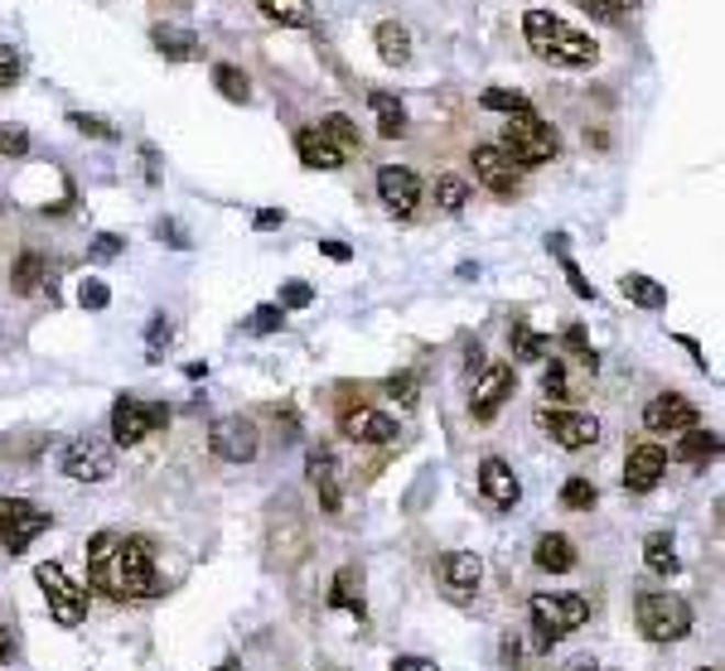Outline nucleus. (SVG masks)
Here are the masks:
<instances>
[{
    "label": "nucleus",
    "mask_w": 725,
    "mask_h": 671,
    "mask_svg": "<svg viewBox=\"0 0 725 671\" xmlns=\"http://www.w3.org/2000/svg\"><path fill=\"white\" fill-rule=\"evenodd\" d=\"M88 575L92 590L107 594L112 604L155 600L160 594V570H155V551L145 536L97 532L88 541Z\"/></svg>",
    "instance_id": "f257e3e1"
},
{
    "label": "nucleus",
    "mask_w": 725,
    "mask_h": 671,
    "mask_svg": "<svg viewBox=\"0 0 725 671\" xmlns=\"http://www.w3.org/2000/svg\"><path fill=\"white\" fill-rule=\"evenodd\" d=\"M523 34H527L532 54L547 58V64H556V68H585V64H595V54H600L585 30L566 24L561 15H551V10H527Z\"/></svg>",
    "instance_id": "f03ea898"
},
{
    "label": "nucleus",
    "mask_w": 725,
    "mask_h": 671,
    "mask_svg": "<svg viewBox=\"0 0 725 671\" xmlns=\"http://www.w3.org/2000/svg\"><path fill=\"white\" fill-rule=\"evenodd\" d=\"M527 618L537 628L542 648H556L561 638H571L590 624V600L585 594H532L527 600Z\"/></svg>",
    "instance_id": "7ed1b4c3"
},
{
    "label": "nucleus",
    "mask_w": 725,
    "mask_h": 671,
    "mask_svg": "<svg viewBox=\"0 0 725 671\" xmlns=\"http://www.w3.org/2000/svg\"><path fill=\"white\" fill-rule=\"evenodd\" d=\"M499 150H503L517 169H532V165L556 160V155H561V141H556V131H551L537 112H523V116H507Z\"/></svg>",
    "instance_id": "20e7f679"
},
{
    "label": "nucleus",
    "mask_w": 725,
    "mask_h": 671,
    "mask_svg": "<svg viewBox=\"0 0 725 671\" xmlns=\"http://www.w3.org/2000/svg\"><path fill=\"white\" fill-rule=\"evenodd\" d=\"M638 633H644L648 642H682L687 633H692V604L682 600V594H668V590H652V594H638Z\"/></svg>",
    "instance_id": "39448f33"
},
{
    "label": "nucleus",
    "mask_w": 725,
    "mask_h": 671,
    "mask_svg": "<svg viewBox=\"0 0 725 671\" xmlns=\"http://www.w3.org/2000/svg\"><path fill=\"white\" fill-rule=\"evenodd\" d=\"M34 580H40L48 608H54V618L64 628H78L82 618H88V584L72 580L58 560H44V566H34Z\"/></svg>",
    "instance_id": "423d86ee"
},
{
    "label": "nucleus",
    "mask_w": 725,
    "mask_h": 671,
    "mask_svg": "<svg viewBox=\"0 0 725 671\" xmlns=\"http://www.w3.org/2000/svg\"><path fill=\"white\" fill-rule=\"evenodd\" d=\"M58 469H64L72 483H102L116 473V455H112V445L97 440V435H72V440L58 445Z\"/></svg>",
    "instance_id": "0eeeda50"
},
{
    "label": "nucleus",
    "mask_w": 725,
    "mask_h": 671,
    "mask_svg": "<svg viewBox=\"0 0 725 671\" xmlns=\"http://www.w3.org/2000/svg\"><path fill=\"white\" fill-rule=\"evenodd\" d=\"M54 527V512H44L40 503H24V497H0V541L10 556H24L30 541L40 532Z\"/></svg>",
    "instance_id": "6e6552de"
},
{
    "label": "nucleus",
    "mask_w": 725,
    "mask_h": 671,
    "mask_svg": "<svg viewBox=\"0 0 725 671\" xmlns=\"http://www.w3.org/2000/svg\"><path fill=\"white\" fill-rule=\"evenodd\" d=\"M169 421V411L160 406V401H141V396H116L112 401V440L121 449L141 445L150 430H160V425Z\"/></svg>",
    "instance_id": "1a4fd4ad"
},
{
    "label": "nucleus",
    "mask_w": 725,
    "mask_h": 671,
    "mask_svg": "<svg viewBox=\"0 0 725 671\" xmlns=\"http://www.w3.org/2000/svg\"><path fill=\"white\" fill-rule=\"evenodd\" d=\"M209 449L223 463H252L261 449V435L247 416H223V421H213V430H209Z\"/></svg>",
    "instance_id": "9d476101"
},
{
    "label": "nucleus",
    "mask_w": 725,
    "mask_h": 671,
    "mask_svg": "<svg viewBox=\"0 0 725 671\" xmlns=\"http://www.w3.org/2000/svg\"><path fill=\"white\" fill-rule=\"evenodd\" d=\"M692 425H701V411L677 392H662L644 406V430H652V435H682Z\"/></svg>",
    "instance_id": "9b49d317"
},
{
    "label": "nucleus",
    "mask_w": 725,
    "mask_h": 671,
    "mask_svg": "<svg viewBox=\"0 0 725 671\" xmlns=\"http://www.w3.org/2000/svg\"><path fill=\"white\" fill-rule=\"evenodd\" d=\"M537 425L551 435L561 449H585V445H595L600 440V421L595 416H585V411H542Z\"/></svg>",
    "instance_id": "f8f14e48"
},
{
    "label": "nucleus",
    "mask_w": 725,
    "mask_h": 671,
    "mask_svg": "<svg viewBox=\"0 0 725 671\" xmlns=\"http://www.w3.org/2000/svg\"><path fill=\"white\" fill-rule=\"evenodd\" d=\"M513 387H517V377L507 362H489V368L479 372V382H475V401H469V411H475V421H493L503 411V401L513 396Z\"/></svg>",
    "instance_id": "ddd939ff"
},
{
    "label": "nucleus",
    "mask_w": 725,
    "mask_h": 671,
    "mask_svg": "<svg viewBox=\"0 0 725 671\" xmlns=\"http://www.w3.org/2000/svg\"><path fill=\"white\" fill-rule=\"evenodd\" d=\"M378 199L392 217H411L421 209V179L402 165H382L378 169Z\"/></svg>",
    "instance_id": "4468645a"
},
{
    "label": "nucleus",
    "mask_w": 725,
    "mask_h": 671,
    "mask_svg": "<svg viewBox=\"0 0 725 671\" xmlns=\"http://www.w3.org/2000/svg\"><path fill=\"white\" fill-rule=\"evenodd\" d=\"M469 160H475V179H479V184L489 189V193H499V199H513L517 184H523V169L507 160L499 145H479Z\"/></svg>",
    "instance_id": "2eb2a0df"
},
{
    "label": "nucleus",
    "mask_w": 725,
    "mask_h": 671,
    "mask_svg": "<svg viewBox=\"0 0 725 671\" xmlns=\"http://www.w3.org/2000/svg\"><path fill=\"white\" fill-rule=\"evenodd\" d=\"M435 575H440V584L455 594V600H469V594H479V584H483V560L475 551H445L435 560Z\"/></svg>",
    "instance_id": "dca6fc26"
},
{
    "label": "nucleus",
    "mask_w": 725,
    "mask_h": 671,
    "mask_svg": "<svg viewBox=\"0 0 725 671\" xmlns=\"http://www.w3.org/2000/svg\"><path fill=\"white\" fill-rule=\"evenodd\" d=\"M668 473V449L658 445H634L628 449V463H624V488L628 493H652Z\"/></svg>",
    "instance_id": "f3484780"
},
{
    "label": "nucleus",
    "mask_w": 725,
    "mask_h": 671,
    "mask_svg": "<svg viewBox=\"0 0 725 671\" xmlns=\"http://www.w3.org/2000/svg\"><path fill=\"white\" fill-rule=\"evenodd\" d=\"M479 493H483V503H493V507H517L523 503V483H517V473L507 469V463L499 455H489L479 463Z\"/></svg>",
    "instance_id": "a211bd4d"
},
{
    "label": "nucleus",
    "mask_w": 725,
    "mask_h": 671,
    "mask_svg": "<svg viewBox=\"0 0 725 671\" xmlns=\"http://www.w3.org/2000/svg\"><path fill=\"white\" fill-rule=\"evenodd\" d=\"M150 44H155V54H160L165 64H199V58H203L199 34L185 30V24H155Z\"/></svg>",
    "instance_id": "6ab92c4d"
},
{
    "label": "nucleus",
    "mask_w": 725,
    "mask_h": 671,
    "mask_svg": "<svg viewBox=\"0 0 725 671\" xmlns=\"http://www.w3.org/2000/svg\"><path fill=\"white\" fill-rule=\"evenodd\" d=\"M344 435L358 445H392L397 440V421L387 411H372V406H358L344 416Z\"/></svg>",
    "instance_id": "aec40b11"
},
{
    "label": "nucleus",
    "mask_w": 725,
    "mask_h": 671,
    "mask_svg": "<svg viewBox=\"0 0 725 671\" xmlns=\"http://www.w3.org/2000/svg\"><path fill=\"white\" fill-rule=\"evenodd\" d=\"M310 483H314V493H320V507H324V512H338V507H344L338 459L330 455V449H314V455H310Z\"/></svg>",
    "instance_id": "412c9836"
},
{
    "label": "nucleus",
    "mask_w": 725,
    "mask_h": 671,
    "mask_svg": "<svg viewBox=\"0 0 725 671\" xmlns=\"http://www.w3.org/2000/svg\"><path fill=\"white\" fill-rule=\"evenodd\" d=\"M295 155H300V165H305V169H338V165L348 160V155L338 150V145L324 136L320 126L300 131V136H295Z\"/></svg>",
    "instance_id": "4be33fe9"
},
{
    "label": "nucleus",
    "mask_w": 725,
    "mask_h": 671,
    "mask_svg": "<svg viewBox=\"0 0 725 671\" xmlns=\"http://www.w3.org/2000/svg\"><path fill=\"white\" fill-rule=\"evenodd\" d=\"M532 560H537V570H547V575H571L576 570V546L566 532H547L537 536V551H532Z\"/></svg>",
    "instance_id": "5701e85b"
},
{
    "label": "nucleus",
    "mask_w": 725,
    "mask_h": 671,
    "mask_svg": "<svg viewBox=\"0 0 725 671\" xmlns=\"http://www.w3.org/2000/svg\"><path fill=\"white\" fill-rule=\"evenodd\" d=\"M324 604H330V608H344V614H354L358 624L368 618V600H362V584H358V570H354V566H344V570L334 575L330 594H324Z\"/></svg>",
    "instance_id": "b1692460"
},
{
    "label": "nucleus",
    "mask_w": 725,
    "mask_h": 671,
    "mask_svg": "<svg viewBox=\"0 0 725 671\" xmlns=\"http://www.w3.org/2000/svg\"><path fill=\"white\" fill-rule=\"evenodd\" d=\"M372 44H378V58H382L387 68H402L406 58H411V34L397 20H382L378 30H372Z\"/></svg>",
    "instance_id": "393cba45"
},
{
    "label": "nucleus",
    "mask_w": 725,
    "mask_h": 671,
    "mask_svg": "<svg viewBox=\"0 0 725 671\" xmlns=\"http://www.w3.org/2000/svg\"><path fill=\"white\" fill-rule=\"evenodd\" d=\"M257 10L281 30H305L314 24V0H257Z\"/></svg>",
    "instance_id": "a878e982"
},
{
    "label": "nucleus",
    "mask_w": 725,
    "mask_h": 671,
    "mask_svg": "<svg viewBox=\"0 0 725 671\" xmlns=\"http://www.w3.org/2000/svg\"><path fill=\"white\" fill-rule=\"evenodd\" d=\"M644 566L652 570V575H662V580H672L677 570H682V560H677V546H672L668 532L644 536Z\"/></svg>",
    "instance_id": "bb28decb"
},
{
    "label": "nucleus",
    "mask_w": 725,
    "mask_h": 671,
    "mask_svg": "<svg viewBox=\"0 0 725 671\" xmlns=\"http://www.w3.org/2000/svg\"><path fill=\"white\" fill-rule=\"evenodd\" d=\"M721 449V435L706 430V425H692V430H682V445H677V459L692 463V469H701L711 455Z\"/></svg>",
    "instance_id": "cd10ccee"
},
{
    "label": "nucleus",
    "mask_w": 725,
    "mask_h": 671,
    "mask_svg": "<svg viewBox=\"0 0 725 671\" xmlns=\"http://www.w3.org/2000/svg\"><path fill=\"white\" fill-rule=\"evenodd\" d=\"M368 107H372V116H378V131H382L387 141L406 136V107L397 102L392 92H372V97H368Z\"/></svg>",
    "instance_id": "c85d7f7f"
},
{
    "label": "nucleus",
    "mask_w": 725,
    "mask_h": 671,
    "mask_svg": "<svg viewBox=\"0 0 725 671\" xmlns=\"http://www.w3.org/2000/svg\"><path fill=\"white\" fill-rule=\"evenodd\" d=\"M620 290L638 304V310H662V304H668V286H658V280L644 276V271H628L620 280Z\"/></svg>",
    "instance_id": "c756f323"
},
{
    "label": "nucleus",
    "mask_w": 725,
    "mask_h": 671,
    "mask_svg": "<svg viewBox=\"0 0 725 671\" xmlns=\"http://www.w3.org/2000/svg\"><path fill=\"white\" fill-rule=\"evenodd\" d=\"M507 338H513V353L523 362L532 358H547V348H551V338L547 334H537V328H527V320H513V328H507Z\"/></svg>",
    "instance_id": "7c9ffc66"
},
{
    "label": "nucleus",
    "mask_w": 725,
    "mask_h": 671,
    "mask_svg": "<svg viewBox=\"0 0 725 671\" xmlns=\"http://www.w3.org/2000/svg\"><path fill=\"white\" fill-rule=\"evenodd\" d=\"M213 88L227 97V102H252V82H247V72H242L237 64H217L213 68Z\"/></svg>",
    "instance_id": "2f4dec72"
},
{
    "label": "nucleus",
    "mask_w": 725,
    "mask_h": 671,
    "mask_svg": "<svg viewBox=\"0 0 725 671\" xmlns=\"http://www.w3.org/2000/svg\"><path fill=\"white\" fill-rule=\"evenodd\" d=\"M431 193H435V209L440 213H465V203H469V184L459 175H440Z\"/></svg>",
    "instance_id": "473e14b6"
},
{
    "label": "nucleus",
    "mask_w": 725,
    "mask_h": 671,
    "mask_svg": "<svg viewBox=\"0 0 725 671\" xmlns=\"http://www.w3.org/2000/svg\"><path fill=\"white\" fill-rule=\"evenodd\" d=\"M10 286H15V295H34V290L44 286V256L40 251H24L15 261V276H10Z\"/></svg>",
    "instance_id": "72a5a7b5"
},
{
    "label": "nucleus",
    "mask_w": 725,
    "mask_h": 671,
    "mask_svg": "<svg viewBox=\"0 0 725 671\" xmlns=\"http://www.w3.org/2000/svg\"><path fill=\"white\" fill-rule=\"evenodd\" d=\"M320 131H324V136H330L344 155H358V150H362V136H358V126H354L348 116H338V112H334V116H324V121H320Z\"/></svg>",
    "instance_id": "f704fd0d"
},
{
    "label": "nucleus",
    "mask_w": 725,
    "mask_h": 671,
    "mask_svg": "<svg viewBox=\"0 0 725 671\" xmlns=\"http://www.w3.org/2000/svg\"><path fill=\"white\" fill-rule=\"evenodd\" d=\"M479 107H489V112H507V116H523V112H532V102H527V97H523V92H507V88H483Z\"/></svg>",
    "instance_id": "c9c22d12"
},
{
    "label": "nucleus",
    "mask_w": 725,
    "mask_h": 671,
    "mask_svg": "<svg viewBox=\"0 0 725 671\" xmlns=\"http://www.w3.org/2000/svg\"><path fill=\"white\" fill-rule=\"evenodd\" d=\"M600 503V488L590 483V479H566L561 483V507H571V512H590Z\"/></svg>",
    "instance_id": "e433bc0d"
},
{
    "label": "nucleus",
    "mask_w": 725,
    "mask_h": 671,
    "mask_svg": "<svg viewBox=\"0 0 725 671\" xmlns=\"http://www.w3.org/2000/svg\"><path fill=\"white\" fill-rule=\"evenodd\" d=\"M281 324H286V310H281V304H257V310L247 314V334H257V338L276 334Z\"/></svg>",
    "instance_id": "4c0bfd02"
},
{
    "label": "nucleus",
    "mask_w": 725,
    "mask_h": 671,
    "mask_svg": "<svg viewBox=\"0 0 725 671\" xmlns=\"http://www.w3.org/2000/svg\"><path fill=\"white\" fill-rule=\"evenodd\" d=\"M580 5H585V10H590V15H595V20H604V24H614V20H624V15H628V10H634V5H638V0H580Z\"/></svg>",
    "instance_id": "58836bf2"
},
{
    "label": "nucleus",
    "mask_w": 725,
    "mask_h": 671,
    "mask_svg": "<svg viewBox=\"0 0 725 671\" xmlns=\"http://www.w3.org/2000/svg\"><path fill=\"white\" fill-rule=\"evenodd\" d=\"M68 126L82 131V136H97V141H116V126H112V121H97V116H88V112H72Z\"/></svg>",
    "instance_id": "ea45409f"
},
{
    "label": "nucleus",
    "mask_w": 725,
    "mask_h": 671,
    "mask_svg": "<svg viewBox=\"0 0 725 671\" xmlns=\"http://www.w3.org/2000/svg\"><path fill=\"white\" fill-rule=\"evenodd\" d=\"M542 392H547V401H566V392H571V387H566V368L561 362H547V372H542Z\"/></svg>",
    "instance_id": "a19ab883"
},
{
    "label": "nucleus",
    "mask_w": 725,
    "mask_h": 671,
    "mask_svg": "<svg viewBox=\"0 0 725 671\" xmlns=\"http://www.w3.org/2000/svg\"><path fill=\"white\" fill-rule=\"evenodd\" d=\"M499 652H503V667L507 671H523L527 667V648H523V638H517V633H503Z\"/></svg>",
    "instance_id": "79ce46f5"
},
{
    "label": "nucleus",
    "mask_w": 725,
    "mask_h": 671,
    "mask_svg": "<svg viewBox=\"0 0 725 671\" xmlns=\"http://www.w3.org/2000/svg\"><path fill=\"white\" fill-rule=\"evenodd\" d=\"M0 155H30V131L24 126H0Z\"/></svg>",
    "instance_id": "37998d69"
},
{
    "label": "nucleus",
    "mask_w": 725,
    "mask_h": 671,
    "mask_svg": "<svg viewBox=\"0 0 725 671\" xmlns=\"http://www.w3.org/2000/svg\"><path fill=\"white\" fill-rule=\"evenodd\" d=\"M78 300H82V310H107V304H112V290H107L102 280H82Z\"/></svg>",
    "instance_id": "c03bdc74"
},
{
    "label": "nucleus",
    "mask_w": 725,
    "mask_h": 671,
    "mask_svg": "<svg viewBox=\"0 0 725 671\" xmlns=\"http://www.w3.org/2000/svg\"><path fill=\"white\" fill-rule=\"evenodd\" d=\"M387 396H397L402 406H416V377H411V372L387 377Z\"/></svg>",
    "instance_id": "a18cd8bd"
},
{
    "label": "nucleus",
    "mask_w": 725,
    "mask_h": 671,
    "mask_svg": "<svg viewBox=\"0 0 725 671\" xmlns=\"http://www.w3.org/2000/svg\"><path fill=\"white\" fill-rule=\"evenodd\" d=\"M20 82V54L10 44H0V92Z\"/></svg>",
    "instance_id": "49530a36"
},
{
    "label": "nucleus",
    "mask_w": 725,
    "mask_h": 671,
    "mask_svg": "<svg viewBox=\"0 0 725 671\" xmlns=\"http://www.w3.org/2000/svg\"><path fill=\"white\" fill-rule=\"evenodd\" d=\"M305 304H310V286L305 280H290L281 290V310H305Z\"/></svg>",
    "instance_id": "de8ad7c7"
},
{
    "label": "nucleus",
    "mask_w": 725,
    "mask_h": 671,
    "mask_svg": "<svg viewBox=\"0 0 725 671\" xmlns=\"http://www.w3.org/2000/svg\"><path fill=\"white\" fill-rule=\"evenodd\" d=\"M566 344L576 348V358H580V362H590V368H595V353H590V344H585V328L571 324V328H566Z\"/></svg>",
    "instance_id": "09e8293b"
},
{
    "label": "nucleus",
    "mask_w": 725,
    "mask_h": 671,
    "mask_svg": "<svg viewBox=\"0 0 725 671\" xmlns=\"http://www.w3.org/2000/svg\"><path fill=\"white\" fill-rule=\"evenodd\" d=\"M155 237L169 242V247H189V237H185V232H179L175 217H160V223H155Z\"/></svg>",
    "instance_id": "8fccbe9b"
},
{
    "label": "nucleus",
    "mask_w": 725,
    "mask_h": 671,
    "mask_svg": "<svg viewBox=\"0 0 725 671\" xmlns=\"http://www.w3.org/2000/svg\"><path fill=\"white\" fill-rule=\"evenodd\" d=\"M392 671H440L431 657H392Z\"/></svg>",
    "instance_id": "3c124183"
},
{
    "label": "nucleus",
    "mask_w": 725,
    "mask_h": 671,
    "mask_svg": "<svg viewBox=\"0 0 725 671\" xmlns=\"http://www.w3.org/2000/svg\"><path fill=\"white\" fill-rule=\"evenodd\" d=\"M121 251V237H97L92 242V256H97V261H107V256H116Z\"/></svg>",
    "instance_id": "603ef678"
},
{
    "label": "nucleus",
    "mask_w": 725,
    "mask_h": 671,
    "mask_svg": "<svg viewBox=\"0 0 725 671\" xmlns=\"http://www.w3.org/2000/svg\"><path fill=\"white\" fill-rule=\"evenodd\" d=\"M10 657H15V633L0 624V662H10Z\"/></svg>",
    "instance_id": "864d4df0"
},
{
    "label": "nucleus",
    "mask_w": 725,
    "mask_h": 671,
    "mask_svg": "<svg viewBox=\"0 0 725 671\" xmlns=\"http://www.w3.org/2000/svg\"><path fill=\"white\" fill-rule=\"evenodd\" d=\"M324 256H330V261H348V256H354V251H348L344 247V242H324V247H320Z\"/></svg>",
    "instance_id": "5fc2aeb1"
},
{
    "label": "nucleus",
    "mask_w": 725,
    "mask_h": 671,
    "mask_svg": "<svg viewBox=\"0 0 725 671\" xmlns=\"http://www.w3.org/2000/svg\"><path fill=\"white\" fill-rule=\"evenodd\" d=\"M566 671H600V667H595V662H571Z\"/></svg>",
    "instance_id": "6e6d98bb"
},
{
    "label": "nucleus",
    "mask_w": 725,
    "mask_h": 671,
    "mask_svg": "<svg viewBox=\"0 0 725 671\" xmlns=\"http://www.w3.org/2000/svg\"><path fill=\"white\" fill-rule=\"evenodd\" d=\"M213 671H247V667H242V662H223V667H213Z\"/></svg>",
    "instance_id": "4d7b16f0"
},
{
    "label": "nucleus",
    "mask_w": 725,
    "mask_h": 671,
    "mask_svg": "<svg viewBox=\"0 0 725 671\" xmlns=\"http://www.w3.org/2000/svg\"><path fill=\"white\" fill-rule=\"evenodd\" d=\"M706 671H716V667H706Z\"/></svg>",
    "instance_id": "13d9d810"
}]
</instances>
